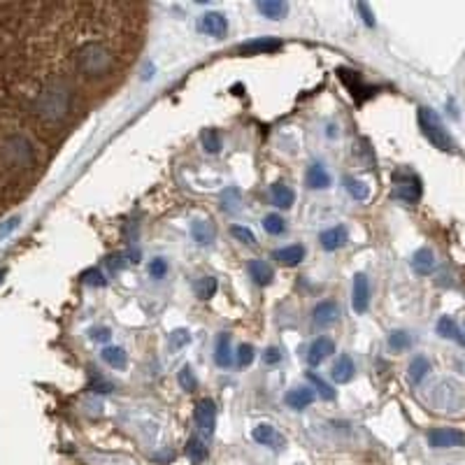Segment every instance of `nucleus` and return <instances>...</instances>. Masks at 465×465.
Listing matches in <instances>:
<instances>
[{
    "instance_id": "1",
    "label": "nucleus",
    "mask_w": 465,
    "mask_h": 465,
    "mask_svg": "<svg viewBox=\"0 0 465 465\" xmlns=\"http://www.w3.org/2000/svg\"><path fill=\"white\" fill-rule=\"evenodd\" d=\"M73 110V88L66 82H49L30 103V112L44 124H59Z\"/></svg>"
},
{
    "instance_id": "2",
    "label": "nucleus",
    "mask_w": 465,
    "mask_h": 465,
    "mask_svg": "<svg viewBox=\"0 0 465 465\" xmlns=\"http://www.w3.org/2000/svg\"><path fill=\"white\" fill-rule=\"evenodd\" d=\"M75 68L84 79H103L114 73L117 56L105 42H84L75 54Z\"/></svg>"
},
{
    "instance_id": "3",
    "label": "nucleus",
    "mask_w": 465,
    "mask_h": 465,
    "mask_svg": "<svg viewBox=\"0 0 465 465\" xmlns=\"http://www.w3.org/2000/svg\"><path fill=\"white\" fill-rule=\"evenodd\" d=\"M0 161H3L5 168L17 170V173L35 168L37 161L35 144L30 142L28 135H23L19 131L8 133V135L0 140Z\"/></svg>"
},
{
    "instance_id": "4",
    "label": "nucleus",
    "mask_w": 465,
    "mask_h": 465,
    "mask_svg": "<svg viewBox=\"0 0 465 465\" xmlns=\"http://www.w3.org/2000/svg\"><path fill=\"white\" fill-rule=\"evenodd\" d=\"M417 121H419V129H421L424 137L428 140V142L435 146V149L444 151V154H454V151H456L454 137L449 135V131L444 129L442 119H439L435 112L428 110V107H419Z\"/></svg>"
},
{
    "instance_id": "5",
    "label": "nucleus",
    "mask_w": 465,
    "mask_h": 465,
    "mask_svg": "<svg viewBox=\"0 0 465 465\" xmlns=\"http://www.w3.org/2000/svg\"><path fill=\"white\" fill-rule=\"evenodd\" d=\"M421 180H419L414 173H407V170H400V173H393V191L391 196L396 200H403V202H419L421 198Z\"/></svg>"
},
{
    "instance_id": "6",
    "label": "nucleus",
    "mask_w": 465,
    "mask_h": 465,
    "mask_svg": "<svg viewBox=\"0 0 465 465\" xmlns=\"http://www.w3.org/2000/svg\"><path fill=\"white\" fill-rule=\"evenodd\" d=\"M433 405H435L439 412H447V414L461 412V407H463L461 386L449 379L439 381V384L433 388Z\"/></svg>"
},
{
    "instance_id": "7",
    "label": "nucleus",
    "mask_w": 465,
    "mask_h": 465,
    "mask_svg": "<svg viewBox=\"0 0 465 465\" xmlns=\"http://www.w3.org/2000/svg\"><path fill=\"white\" fill-rule=\"evenodd\" d=\"M193 419H196L198 430L202 433V437H212L214 426H216V405L209 398L198 400V403H196V410H193Z\"/></svg>"
},
{
    "instance_id": "8",
    "label": "nucleus",
    "mask_w": 465,
    "mask_h": 465,
    "mask_svg": "<svg viewBox=\"0 0 465 465\" xmlns=\"http://www.w3.org/2000/svg\"><path fill=\"white\" fill-rule=\"evenodd\" d=\"M428 444L433 449H456L465 444V433L458 428H433L428 433Z\"/></svg>"
},
{
    "instance_id": "9",
    "label": "nucleus",
    "mask_w": 465,
    "mask_h": 465,
    "mask_svg": "<svg viewBox=\"0 0 465 465\" xmlns=\"http://www.w3.org/2000/svg\"><path fill=\"white\" fill-rule=\"evenodd\" d=\"M352 307L356 314H366L368 307H370V279H368V275H363V272L354 277Z\"/></svg>"
},
{
    "instance_id": "10",
    "label": "nucleus",
    "mask_w": 465,
    "mask_h": 465,
    "mask_svg": "<svg viewBox=\"0 0 465 465\" xmlns=\"http://www.w3.org/2000/svg\"><path fill=\"white\" fill-rule=\"evenodd\" d=\"M198 30L212 37H224L228 33V19L221 12H207L198 19Z\"/></svg>"
},
{
    "instance_id": "11",
    "label": "nucleus",
    "mask_w": 465,
    "mask_h": 465,
    "mask_svg": "<svg viewBox=\"0 0 465 465\" xmlns=\"http://www.w3.org/2000/svg\"><path fill=\"white\" fill-rule=\"evenodd\" d=\"M337 77H340V79L349 86V91H352V95H354L356 103H363V100L370 98V95L374 93V88H372V86H366V84H363V82H361L359 75L352 73V70H347V68H340V70H337Z\"/></svg>"
},
{
    "instance_id": "12",
    "label": "nucleus",
    "mask_w": 465,
    "mask_h": 465,
    "mask_svg": "<svg viewBox=\"0 0 465 465\" xmlns=\"http://www.w3.org/2000/svg\"><path fill=\"white\" fill-rule=\"evenodd\" d=\"M340 319V305L335 301H323L314 307L312 312V321H314V326H321V328H328L333 326V323Z\"/></svg>"
},
{
    "instance_id": "13",
    "label": "nucleus",
    "mask_w": 465,
    "mask_h": 465,
    "mask_svg": "<svg viewBox=\"0 0 465 465\" xmlns=\"http://www.w3.org/2000/svg\"><path fill=\"white\" fill-rule=\"evenodd\" d=\"M252 437L256 439L258 444L270 447V449H282L284 447V437L279 435L275 426H270V424H258L256 428H254Z\"/></svg>"
},
{
    "instance_id": "14",
    "label": "nucleus",
    "mask_w": 465,
    "mask_h": 465,
    "mask_svg": "<svg viewBox=\"0 0 465 465\" xmlns=\"http://www.w3.org/2000/svg\"><path fill=\"white\" fill-rule=\"evenodd\" d=\"M279 49H282L279 37H256V40L242 44L240 54H275Z\"/></svg>"
},
{
    "instance_id": "15",
    "label": "nucleus",
    "mask_w": 465,
    "mask_h": 465,
    "mask_svg": "<svg viewBox=\"0 0 465 465\" xmlns=\"http://www.w3.org/2000/svg\"><path fill=\"white\" fill-rule=\"evenodd\" d=\"M314 398H316V393L312 391V388H307V386H298V388H291L289 393H286V398H284V403L291 407V410H296V412H303V410H307V407L314 403Z\"/></svg>"
},
{
    "instance_id": "16",
    "label": "nucleus",
    "mask_w": 465,
    "mask_h": 465,
    "mask_svg": "<svg viewBox=\"0 0 465 465\" xmlns=\"http://www.w3.org/2000/svg\"><path fill=\"white\" fill-rule=\"evenodd\" d=\"M319 242L326 252H335L349 242V233H347L345 226H333V228H328V231H323L319 235Z\"/></svg>"
},
{
    "instance_id": "17",
    "label": "nucleus",
    "mask_w": 465,
    "mask_h": 465,
    "mask_svg": "<svg viewBox=\"0 0 465 465\" xmlns=\"http://www.w3.org/2000/svg\"><path fill=\"white\" fill-rule=\"evenodd\" d=\"M330 354H335V345L328 337H319V340L312 342L310 352H307V363L310 366H321V361H326Z\"/></svg>"
},
{
    "instance_id": "18",
    "label": "nucleus",
    "mask_w": 465,
    "mask_h": 465,
    "mask_svg": "<svg viewBox=\"0 0 465 465\" xmlns=\"http://www.w3.org/2000/svg\"><path fill=\"white\" fill-rule=\"evenodd\" d=\"M412 267L417 275L428 277L433 270H435V254H433L428 247H421V249L414 252L412 256Z\"/></svg>"
},
{
    "instance_id": "19",
    "label": "nucleus",
    "mask_w": 465,
    "mask_h": 465,
    "mask_svg": "<svg viewBox=\"0 0 465 465\" xmlns=\"http://www.w3.org/2000/svg\"><path fill=\"white\" fill-rule=\"evenodd\" d=\"M305 182H307L310 189L319 191V189H328L333 180H330L328 170L323 168L321 163H312L310 168H307V173H305Z\"/></svg>"
},
{
    "instance_id": "20",
    "label": "nucleus",
    "mask_w": 465,
    "mask_h": 465,
    "mask_svg": "<svg viewBox=\"0 0 465 465\" xmlns=\"http://www.w3.org/2000/svg\"><path fill=\"white\" fill-rule=\"evenodd\" d=\"M270 198H272V202H275V207L289 209V207H293V202H296V193H293L291 187H286V184L277 182V184H272V187H270Z\"/></svg>"
},
{
    "instance_id": "21",
    "label": "nucleus",
    "mask_w": 465,
    "mask_h": 465,
    "mask_svg": "<svg viewBox=\"0 0 465 465\" xmlns=\"http://www.w3.org/2000/svg\"><path fill=\"white\" fill-rule=\"evenodd\" d=\"M247 270H249L252 279H254V282H256L258 286H267V284L272 282V277H275L272 267L267 265L265 260H258V258L249 260V263H247Z\"/></svg>"
},
{
    "instance_id": "22",
    "label": "nucleus",
    "mask_w": 465,
    "mask_h": 465,
    "mask_svg": "<svg viewBox=\"0 0 465 465\" xmlns=\"http://www.w3.org/2000/svg\"><path fill=\"white\" fill-rule=\"evenodd\" d=\"M354 372H356V366H354L352 356L342 354L333 366V379L337 384H347V381L354 379Z\"/></svg>"
},
{
    "instance_id": "23",
    "label": "nucleus",
    "mask_w": 465,
    "mask_h": 465,
    "mask_svg": "<svg viewBox=\"0 0 465 465\" xmlns=\"http://www.w3.org/2000/svg\"><path fill=\"white\" fill-rule=\"evenodd\" d=\"M233 361L231 356V335L228 333H219L216 337V345H214V363L219 368H228Z\"/></svg>"
},
{
    "instance_id": "24",
    "label": "nucleus",
    "mask_w": 465,
    "mask_h": 465,
    "mask_svg": "<svg viewBox=\"0 0 465 465\" xmlns=\"http://www.w3.org/2000/svg\"><path fill=\"white\" fill-rule=\"evenodd\" d=\"M428 372H430V361L426 359V356H417V359L410 363V368H407V379H410V384H421Z\"/></svg>"
},
{
    "instance_id": "25",
    "label": "nucleus",
    "mask_w": 465,
    "mask_h": 465,
    "mask_svg": "<svg viewBox=\"0 0 465 465\" xmlns=\"http://www.w3.org/2000/svg\"><path fill=\"white\" fill-rule=\"evenodd\" d=\"M191 238L198 242L200 247L212 245V240H214V226L209 224V221H193V224H191Z\"/></svg>"
},
{
    "instance_id": "26",
    "label": "nucleus",
    "mask_w": 465,
    "mask_h": 465,
    "mask_svg": "<svg viewBox=\"0 0 465 465\" xmlns=\"http://www.w3.org/2000/svg\"><path fill=\"white\" fill-rule=\"evenodd\" d=\"M275 258L279 260V263L284 265H298L301 260L305 258V247L303 245H291V247H284V249H277L275 252Z\"/></svg>"
},
{
    "instance_id": "27",
    "label": "nucleus",
    "mask_w": 465,
    "mask_h": 465,
    "mask_svg": "<svg viewBox=\"0 0 465 465\" xmlns=\"http://www.w3.org/2000/svg\"><path fill=\"white\" fill-rule=\"evenodd\" d=\"M256 8L267 19H282L286 10H289V5L282 3V0H260V3H256Z\"/></svg>"
},
{
    "instance_id": "28",
    "label": "nucleus",
    "mask_w": 465,
    "mask_h": 465,
    "mask_svg": "<svg viewBox=\"0 0 465 465\" xmlns=\"http://www.w3.org/2000/svg\"><path fill=\"white\" fill-rule=\"evenodd\" d=\"M103 361L107 366L117 368V370H124L129 366V354L124 352L121 347H105L103 349Z\"/></svg>"
},
{
    "instance_id": "29",
    "label": "nucleus",
    "mask_w": 465,
    "mask_h": 465,
    "mask_svg": "<svg viewBox=\"0 0 465 465\" xmlns=\"http://www.w3.org/2000/svg\"><path fill=\"white\" fill-rule=\"evenodd\" d=\"M242 205V191L235 187H228L224 193H221V207L226 212H238Z\"/></svg>"
},
{
    "instance_id": "30",
    "label": "nucleus",
    "mask_w": 465,
    "mask_h": 465,
    "mask_svg": "<svg viewBox=\"0 0 465 465\" xmlns=\"http://www.w3.org/2000/svg\"><path fill=\"white\" fill-rule=\"evenodd\" d=\"M216 289H219V284H216L214 277H200L198 282H196V286H193L196 296H198L200 301H209V298L216 293Z\"/></svg>"
},
{
    "instance_id": "31",
    "label": "nucleus",
    "mask_w": 465,
    "mask_h": 465,
    "mask_svg": "<svg viewBox=\"0 0 465 465\" xmlns=\"http://www.w3.org/2000/svg\"><path fill=\"white\" fill-rule=\"evenodd\" d=\"M388 347H391L393 352H405V349L412 347V335L407 333V330H393V333L388 335Z\"/></svg>"
},
{
    "instance_id": "32",
    "label": "nucleus",
    "mask_w": 465,
    "mask_h": 465,
    "mask_svg": "<svg viewBox=\"0 0 465 465\" xmlns=\"http://www.w3.org/2000/svg\"><path fill=\"white\" fill-rule=\"evenodd\" d=\"M458 323L451 319V316H439L437 321V335L444 337V340H456L458 337Z\"/></svg>"
},
{
    "instance_id": "33",
    "label": "nucleus",
    "mask_w": 465,
    "mask_h": 465,
    "mask_svg": "<svg viewBox=\"0 0 465 465\" xmlns=\"http://www.w3.org/2000/svg\"><path fill=\"white\" fill-rule=\"evenodd\" d=\"M187 454H189V458L191 461H196V463H200V461H205L207 458V447H205V442L196 435V437H191L189 439V444H187Z\"/></svg>"
},
{
    "instance_id": "34",
    "label": "nucleus",
    "mask_w": 465,
    "mask_h": 465,
    "mask_svg": "<svg viewBox=\"0 0 465 465\" xmlns=\"http://www.w3.org/2000/svg\"><path fill=\"white\" fill-rule=\"evenodd\" d=\"M345 189L349 191V196H352L354 200H366L368 196H370V189H368L361 180H356V177H347Z\"/></svg>"
},
{
    "instance_id": "35",
    "label": "nucleus",
    "mask_w": 465,
    "mask_h": 465,
    "mask_svg": "<svg viewBox=\"0 0 465 465\" xmlns=\"http://www.w3.org/2000/svg\"><path fill=\"white\" fill-rule=\"evenodd\" d=\"M307 379L314 384V388H316V393L323 398V400H335V388L328 384V381H323L319 374L316 372H307Z\"/></svg>"
},
{
    "instance_id": "36",
    "label": "nucleus",
    "mask_w": 465,
    "mask_h": 465,
    "mask_svg": "<svg viewBox=\"0 0 465 465\" xmlns=\"http://www.w3.org/2000/svg\"><path fill=\"white\" fill-rule=\"evenodd\" d=\"M200 140H202V149L207 151V154H219L221 151V135H219V131H205L200 135Z\"/></svg>"
},
{
    "instance_id": "37",
    "label": "nucleus",
    "mask_w": 465,
    "mask_h": 465,
    "mask_svg": "<svg viewBox=\"0 0 465 465\" xmlns=\"http://www.w3.org/2000/svg\"><path fill=\"white\" fill-rule=\"evenodd\" d=\"M263 228H265V233H270V235H282L286 224L279 214H267L263 219Z\"/></svg>"
},
{
    "instance_id": "38",
    "label": "nucleus",
    "mask_w": 465,
    "mask_h": 465,
    "mask_svg": "<svg viewBox=\"0 0 465 465\" xmlns=\"http://www.w3.org/2000/svg\"><path fill=\"white\" fill-rule=\"evenodd\" d=\"M177 381H180V386L184 388V391H196V386H198V379H196L193 370H191L189 366H184L180 374H177Z\"/></svg>"
},
{
    "instance_id": "39",
    "label": "nucleus",
    "mask_w": 465,
    "mask_h": 465,
    "mask_svg": "<svg viewBox=\"0 0 465 465\" xmlns=\"http://www.w3.org/2000/svg\"><path fill=\"white\" fill-rule=\"evenodd\" d=\"M189 342H191V333L187 328H177V330L170 333V349H173V352H177V349H182V347H187Z\"/></svg>"
},
{
    "instance_id": "40",
    "label": "nucleus",
    "mask_w": 465,
    "mask_h": 465,
    "mask_svg": "<svg viewBox=\"0 0 465 465\" xmlns=\"http://www.w3.org/2000/svg\"><path fill=\"white\" fill-rule=\"evenodd\" d=\"M231 235L235 240H240L242 245H256V238H254V233L249 231V228H245V226H233L231 228Z\"/></svg>"
},
{
    "instance_id": "41",
    "label": "nucleus",
    "mask_w": 465,
    "mask_h": 465,
    "mask_svg": "<svg viewBox=\"0 0 465 465\" xmlns=\"http://www.w3.org/2000/svg\"><path fill=\"white\" fill-rule=\"evenodd\" d=\"M149 275L154 279H163L165 275H168V260L165 258H154L149 263Z\"/></svg>"
},
{
    "instance_id": "42",
    "label": "nucleus",
    "mask_w": 465,
    "mask_h": 465,
    "mask_svg": "<svg viewBox=\"0 0 465 465\" xmlns=\"http://www.w3.org/2000/svg\"><path fill=\"white\" fill-rule=\"evenodd\" d=\"M19 224H21V216H10L8 221H3V224H0V240L10 238V235L19 228Z\"/></svg>"
},
{
    "instance_id": "43",
    "label": "nucleus",
    "mask_w": 465,
    "mask_h": 465,
    "mask_svg": "<svg viewBox=\"0 0 465 465\" xmlns=\"http://www.w3.org/2000/svg\"><path fill=\"white\" fill-rule=\"evenodd\" d=\"M252 361H254V347L252 345H242L240 352H238V366L247 368V366H252Z\"/></svg>"
},
{
    "instance_id": "44",
    "label": "nucleus",
    "mask_w": 465,
    "mask_h": 465,
    "mask_svg": "<svg viewBox=\"0 0 465 465\" xmlns=\"http://www.w3.org/2000/svg\"><path fill=\"white\" fill-rule=\"evenodd\" d=\"M82 279H84L86 284H91V286H105V279H103V275H100L98 270H86L84 275H82Z\"/></svg>"
},
{
    "instance_id": "45",
    "label": "nucleus",
    "mask_w": 465,
    "mask_h": 465,
    "mask_svg": "<svg viewBox=\"0 0 465 465\" xmlns=\"http://www.w3.org/2000/svg\"><path fill=\"white\" fill-rule=\"evenodd\" d=\"M356 10H359L361 15H363V21H366V26H370V28H372V26H374V15H372V10L368 8L366 3H359V5H356Z\"/></svg>"
},
{
    "instance_id": "46",
    "label": "nucleus",
    "mask_w": 465,
    "mask_h": 465,
    "mask_svg": "<svg viewBox=\"0 0 465 465\" xmlns=\"http://www.w3.org/2000/svg\"><path fill=\"white\" fill-rule=\"evenodd\" d=\"M91 391H93V393H112V391H114V386L110 384V381L98 379V381H93V384H91Z\"/></svg>"
},
{
    "instance_id": "47",
    "label": "nucleus",
    "mask_w": 465,
    "mask_h": 465,
    "mask_svg": "<svg viewBox=\"0 0 465 465\" xmlns=\"http://www.w3.org/2000/svg\"><path fill=\"white\" fill-rule=\"evenodd\" d=\"M279 359H282V354H279V349H277V347H270V349H267V352L263 354V361H265V363H270V366H272V363H279Z\"/></svg>"
},
{
    "instance_id": "48",
    "label": "nucleus",
    "mask_w": 465,
    "mask_h": 465,
    "mask_svg": "<svg viewBox=\"0 0 465 465\" xmlns=\"http://www.w3.org/2000/svg\"><path fill=\"white\" fill-rule=\"evenodd\" d=\"M91 337L95 342H107V340H110V330H107V328H93Z\"/></svg>"
},
{
    "instance_id": "49",
    "label": "nucleus",
    "mask_w": 465,
    "mask_h": 465,
    "mask_svg": "<svg viewBox=\"0 0 465 465\" xmlns=\"http://www.w3.org/2000/svg\"><path fill=\"white\" fill-rule=\"evenodd\" d=\"M456 342H458V345H461V347L465 349V326H463L461 330H458V337H456Z\"/></svg>"
},
{
    "instance_id": "50",
    "label": "nucleus",
    "mask_w": 465,
    "mask_h": 465,
    "mask_svg": "<svg viewBox=\"0 0 465 465\" xmlns=\"http://www.w3.org/2000/svg\"><path fill=\"white\" fill-rule=\"evenodd\" d=\"M3 277H5V270H0V284H3Z\"/></svg>"
}]
</instances>
